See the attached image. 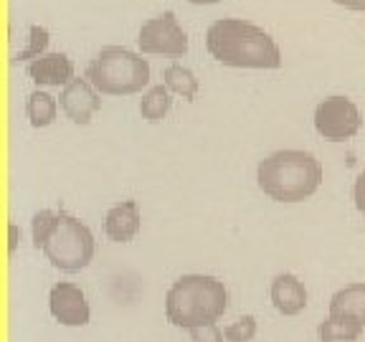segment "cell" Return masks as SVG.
Segmentation results:
<instances>
[{
    "label": "cell",
    "instance_id": "6da1fadb",
    "mask_svg": "<svg viewBox=\"0 0 365 342\" xmlns=\"http://www.w3.org/2000/svg\"><path fill=\"white\" fill-rule=\"evenodd\" d=\"M205 48L218 63L231 68H262L274 71L282 66V48L257 23L241 18H221L205 31Z\"/></svg>",
    "mask_w": 365,
    "mask_h": 342
},
{
    "label": "cell",
    "instance_id": "7a4b0ae2",
    "mask_svg": "<svg viewBox=\"0 0 365 342\" xmlns=\"http://www.w3.org/2000/svg\"><path fill=\"white\" fill-rule=\"evenodd\" d=\"M322 165L304 150H277L257 167V185L277 203H302L322 185Z\"/></svg>",
    "mask_w": 365,
    "mask_h": 342
},
{
    "label": "cell",
    "instance_id": "3957f363",
    "mask_svg": "<svg viewBox=\"0 0 365 342\" xmlns=\"http://www.w3.org/2000/svg\"><path fill=\"white\" fill-rule=\"evenodd\" d=\"M228 309V289L211 274H182L165 294V317L173 327H193L218 322Z\"/></svg>",
    "mask_w": 365,
    "mask_h": 342
},
{
    "label": "cell",
    "instance_id": "277c9868",
    "mask_svg": "<svg viewBox=\"0 0 365 342\" xmlns=\"http://www.w3.org/2000/svg\"><path fill=\"white\" fill-rule=\"evenodd\" d=\"M84 79L97 94L130 97L150 86V63L143 53L122 46H107L89 61Z\"/></svg>",
    "mask_w": 365,
    "mask_h": 342
},
{
    "label": "cell",
    "instance_id": "5b68a950",
    "mask_svg": "<svg viewBox=\"0 0 365 342\" xmlns=\"http://www.w3.org/2000/svg\"><path fill=\"white\" fill-rule=\"evenodd\" d=\"M94 251H97V241H94L91 228L71 213H58L56 228L43 246V254L51 261V266L68 274L81 271L91 264Z\"/></svg>",
    "mask_w": 365,
    "mask_h": 342
},
{
    "label": "cell",
    "instance_id": "8992f818",
    "mask_svg": "<svg viewBox=\"0 0 365 342\" xmlns=\"http://www.w3.org/2000/svg\"><path fill=\"white\" fill-rule=\"evenodd\" d=\"M314 130L319 137H325L327 142H345L353 140L363 127V114L358 104L350 97H327L314 109Z\"/></svg>",
    "mask_w": 365,
    "mask_h": 342
},
{
    "label": "cell",
    "instance_id": "52a82bcc",
    "mask_svg": "<svg viewBox=\"0 0 365 342\" xmlns=\"http://www.w3.org/2000/svg\"><path fill=\"white\" fill-rule=\"evenodd\" d=\"M137 46L143 53H163V56H185L188 53V33L178 23L175 13L165 11L163 16L143 23Z\"/></svg>",
    "mask_w": 365,
    "mask_h": 342
},
{
    "label": "cell",
    "instance_id": "ba28073f",
    "mask_svg": "<svg viewBox=\"0 0 365 342\" xmlns=\"http://www.w3.org/2000/svg\"><path fill=\"white\" fill-rule=\"evenodd\" d=\"M48 309H51L53 319L61 322L63 327H84L89 325L91 309L86 302L81 286L71 284V281H58L48 291Z\"/></svg>",
    "mask_w": 365,
    "mask_h": 342
},
{
    "label": "cell",
    "instance_id": "9c48e42d",
    "mask_svg": "<svg viewBox=\"0 0 365 342\" xmlns=\"http://www.w3.org/2000/svg\"><path fill=\"white\" fill-rule=\"evenodd\" d=\"M61 109L74 125L86 127L102 109V99L86 79H71L61 89Z\"/></svg>",
    "mask_w": 365,
    "mask_h": 342
},
{
    "label": "cell",
    "instance_id": "30bf717a",
    "mask_svg": "<svg viewBox=\"0 0 365 342\" xmlns=\"http://www.w3.org/2000/svg\"><path fill=\"white\" fill-rule=\"evenodd\" d=\"M269 296H272L274 309L284 317H297L307 309V286L304 281L292 271H282L272 279V286H269Z\"/></svg>",
    "mask_w": 365,
    "mask_h": 342
},
{
    "label": "cell",
    "instance_id": "8fae6325",
    "mask_svg": "<svg viewBox=\"0 0 365 342\" xmlns=\"http://www.w3.org/2000/svg\"><path fill=\"white\" fill-rule=\"evenodd\" d=\"M143 228V216H140V205L137 200H122L112 205L104 218V234L114 244H130Z\"/></svg>",
    "mask_w": 365,
    "mask_h": 342
},
{
    "label": "cell",
    "instance_id": "7c38bea8",
    "mask_svg": "<svg viewBox=\"0 0 365 342\" xmlns=\"http://www.w3.org/2000/svg\"><path fill=\"white\" fill-rule=\"evenodd\" d=\"M29 76L36 86H66L74 79V63L66 53H43L31 61Z\"/></svg>",
    "mask_w": 365,
    "mask_h": 342
},
{
    "label": "cell",
    "instance_id": "4fadbf2b",
    "mask_svg": "<svg viewBox=\"0 0 365 342\" xmlns=\"http://www.w3.org/2000/svg\"><path fill=\"white\" fill-rule=\"evenodd\" d=\"M365 332V325L345 314H327L317 325L319 342H358Z\"/></svg>",
    "mask_w": 365,
    "mask_h": 342
},
{
    "label": "cell",
    "instance_id": "5bb4252c",
    "mask_svg": "<svg viewBox=\"0 0 365 342\" xmlns=\"http://www.w3.org/2000/svg\"><path fill=\"white\" fill-rule=\"evenodd\" d=\"M327 314H345V317H355L365 325V281H353V284L337 289L330 299Z\"/></svg>",
    "mask_w": 365,
    "mask_h": 342
},
{
    "label": "cell",
    "instance_id": "9a60e30c",
    "mask_svg": "<svg viewBox=\"0 0 365 342\" xmlns=\"http://www.w3.org/2000/svg\"><path fill=\"white\" fill-rule=\"evenodd\" d=\"M26 114H29V122L34 130H46V127H51L56 122V114H58V102L53 94L48 91H31L29 94V102H26Z\"/></svg>",
    "mask_w": 365,
    "mask_h": 342
},
{
    "label": "cell",
    "instance_id": "2e32d148",
    "mask_svg": "<svg viewBox=\"0 0 365 342\" xmlns=\"http://www.w3.org/2000/svg\"><path fill=\"white\" fill-rule=\"evenodd\" d=\"M163 86H165L170 94H178V97L193 102V99L198 97L200 81L188 66H182V63H170V66L165 68V74H163Z\"/></svg>",
    "mask_w": 365,
    "mask_h": 342
},
{
    "label": "cell",
    "instance_id": "e0dca14e",
    "mask_svg": "<svg viewBox=\"0 0 365 342\" xmlns=\"http://www.w3.org/2000/svg\"><path fill=\"white\" fill-rule=\"evenodd\" d=\"M170 107H173L170 91L163 84L148 86V91H145L143 99H140V114H143V120L153 122V125L165 120Z\"/></svg>",
    "mask_w": 365,
    "mask_h": 342
},
{
    "label": "cell",
    "instance_id": "ac0fdd59",
    "mask_svg": "<svg viewBox=\"0 0 365 342\" xmlns=\"http://www.w3.org/2000/svg\"><path fill=\"white\" fill-rule=\"evenodd\" d=\"M56 218H58V213L48 211V208L34 213V221H31V234H34V249L36 251H43L46 241L51 239L53 228H56Z\"/></svg>",
    "mask_w": 365,
    "mask_h": 342
},
{
    "label": "cell",
    "instance_id": "d6986e66",
    "mask_svg": "<svg viewBox=\"0 0 365 342\" xmlns=\"http://www.w3.org/2000/svg\"><path fill=\"white\" fill-rule=\"evenodd\" d=\"M259 332V322L254 314H244L236 322L223 327V340L226 342H251Z\"/></svg>",
    "mask_w": 365,
    "mask_h": 342
},
{
    "label": "cell",
    "instance_id": "ffe728a7",
    "mask_svg": "<svg viewBox=\"0 0 365 342\" xmlns=\"http://www.w3.org/2000/svg\"><path fill=\"white\" fill-rule=\"evenodd\" d=\"M48 41H51L48 38V31L43 26H38V23H34L29 31V46L18 53V61H34V58L48 53Z\"/></svg>",
    "mask_w": 365,
    "mask_h": 342
},
{
    "label": "cell",
    "instance_id": "44dd1931",
    "mask_svg": "<svg viewBox=\"0 0 365 342\" xmlns=\"http://www.w3.org/2000/svg\"><path fill=\"white\" fill-rule=\"evenodd\" d=\"M190 340L193 342H226L223 340V330L218 327V322H208V325H200L188 330Z\"/></svg>",
    "mask_w": 365,
    "mask_h": 342
},
{
    "label": "cell",
    "instance_id": "7402d4cb",
    "mask_svg": "<svg viewBox=\"0 0 365 342\" xmlns=\"http://www.w3.org/2000/svg\"><path fill=\"white\" fill-rule=\"evenodd\" d=\"M353 200H355V208L358 213L365 218V170L355 177V185H353Z\"/></svg>",
    "mask_w": 365,
    "mask_h": 342
},
{
    "label": "cell",
    "instance_id": "603a6c76",
    "mask_svg": "<svg viewBox=\"0 0 365 342\" xmlns=\"http://www.w3.org/2000/svg\"><path fill=\"white\" fill-rule=\"evenodd\" d=\"M18 241H21V228H18V223H8V254H16L18 249Z\"/></svg>",
    "mask_w": 365,
    "mask_h": 342
},
{
    "label": "cell",
    "instance_id": "cb8c5ba5",
    "mask_svg": "<svg viewBox=\"0 0 365 342\" xmlns=\"http://www.w3.org/2000/svg\"><path fill=\"white\" fill-rule=\"evenodd\" d=\"M335 6L345 8V11H358V13H365V0H332Z\"/></svg>",
    "mask_w": 365,
    "mask_h": 342
},
{
    "label": "cell",
    "instance_id": "d4e9b609",
    "mask_svg": "<svg viewBox=\"0 0 365 342\" xmlns=\"http://www.w3.org/2000/svg\"><path fill=\"white\" fill-rule=\"evenodd\" d=\"M188 3H193V6H216L221 0H188Z\"/></svg>",
    "mask_w": 365,
    "mask_h": 342
}]
</instances>
